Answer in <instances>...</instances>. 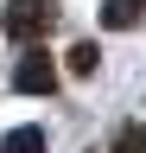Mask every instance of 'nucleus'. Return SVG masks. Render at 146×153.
Returning <instances> with one entry per match:
<instances>
[{"label": "nucleus", "instance_id": "nucleus-2", "mask_svg": "<svg viewBox=\"0 0 146 153\" xmlns=\"http://www.w3.org/2000/svg\"><path fill=\"white\" fill-rule=\"evenodd\" d=\"M13 83H19L26 96H51V89H57V64H51V51H26L19 70H13Z\"/></svg>", "mask_w": 146, "mask_h": 153}, {"label": "nucleus", "instance_id": "nucleus-1", "mask_svg": "<svg viewBox=\"0 0 146 153\" xmlns=\"http://www.w3.org/2000/svg\"><path fill=\"white\" fill-rule=\"evenodd\" d=\"M51 19H57V0H13V7L0 13V32L7 38H38Z\"/></svg>", "mask_w": 146, "mask_h": 153}, {"label": "nucleus", "instance_id": "nucleus-3", "mask_svg": "<svg viewBox=\"0 0 146 153\" xmlns=\"http://www.w3.org/2000/svg\"><path fill=\"white\" fill-rule=\"evenodd\" d=\"M0 153H45V128H13L0 140Z\"/></svg>", "mask_w": 146, "mask_h": 153}, {"label": "nucleus", "instance_id": "nucleus-5", "mask_svg": "<svg viewBox=\"0 0 146 153\" xmlns=\"http://www.w3.org/2000/svg\"><path fill=\"white\" fill-rule=\"evenodd\" d=\"M114 153H146V121H134V128H127L121 140H114Z\"/></svg>", "mask_w": 146, "mask_h": 153}, {"label": "nucleus", "instance_id": "nucleus-6", "mask_svg": "<svg viewBox=\"0 0 146 153\" xmlns=\"http://www.w3.org/2000/svg\"><path fill=\"white\" fill-rule=\"evenodd\" d=\"M95 57H102L95 45H76V51H70V70H76V76H89V70H95Z\"/></svg>", "mask_w": 146, "mask_h": 153}, {"label": "nucleus", "instance_id": "nucleus-4", "mask_svg": "<svg viewBox=\"0 0 146 153\" xmlns=\"http://www.w3.org/2000/svg\"><path fill=\"white\" fill-rule=\"evenodd\" d=\"M134 19H140V0H102V26H134Z\"/></svg>", "mask_w": 146, "mask_h": 153}]
</instances>
